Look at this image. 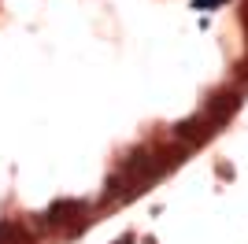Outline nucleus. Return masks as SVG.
I'll return each mask as SVG.
<instances>
[{"mask_svg":"<svg viewBox=\"0 0 248 244\" xmlns=\"http://www.w3.org/2000/svg\"><path fill=\"white\" fill-rule=\"evenodd\" d=\"M130 241H134V237H123V241H115V244H130Z\"/></svg>","mask_w":248,"mask_h":244,"instance_id":"obj_4","label":"nucleus"},{"mask_svg":"<svg viewBox=\"0 0 248 244\" xmlns=\"http://www.w3.org/2000/svg\"><path fill=\"white\" fill-rule=\"evenodd\" d=\"M74 214H85L82 200H56L48 207V214H45V222H48V226H63V222H71Z\"/></svg>","mask_w":248,"mask_h":244,"instance_id":"obj_1","label":"nucleus"},{"mask_svg":"<svg viewBox=\"0 0 248 244\" xmlns=\"http://www.w3.org/2000/svg\"><path fill=\"white\" fill-rule=\"evenodd\" d=\"M193 4H197V8H218L222 0H193Z\"/></svg>","mask_w":248,"mask_h":244,"instance_id":"obj_3","label":"nucleus"},{"mask_svg":"<svg viewBox=\"0 0 248 244\" xmlns=\"http://www.w3.org/2000/svg\"><path fill=\"white\" fill-rule=\"evenodd\" d=\"M0 244H22V229L11 226V222H4L0 226Z\"/></svg>","mask_w":248,"mask_h":244,"instance_id":"obj_2","label":"nucleus"}]
</instances>
